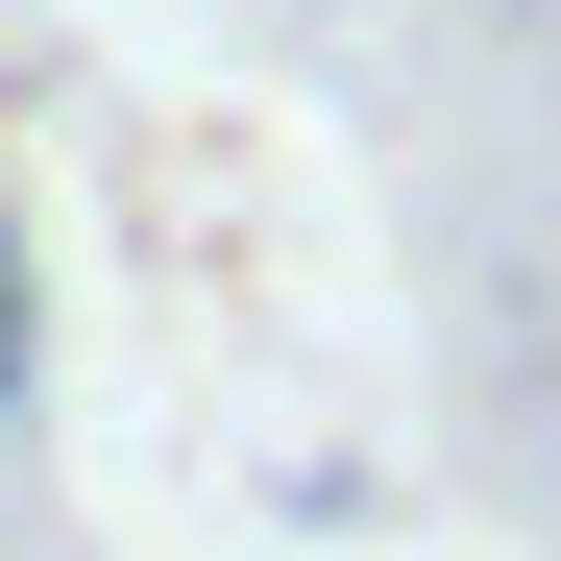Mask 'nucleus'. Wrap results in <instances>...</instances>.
Listing matches in <instances>:
<instances>
[{
  "instance_id": "f257e3e1",
  "label": "nucleus",
  "mask_w": 561,
  "mask_h": 561,
  "mask_svg": "<svg viewBox=\"0 0 561 561\" xmlns=\"http://www.w3.org/2000/svg\"><path fill=\"white\" fill-rule=\"evenodd\" d=\"M25 342H49V294H25V220H0V415H25Z\"/></svg>"
}]
</instances>
